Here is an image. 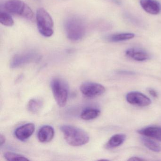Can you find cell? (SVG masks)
I'll return each instance as SVG.
<instances>
[{"instance_id": "cell-1", "label": "cell", "mask_w": 161, "mask_h": 161, "mask_svg": "<svg viewBox=\"0 0 161 161\" xmlns=\"http://www.w3.org/2000/svg\"><path fill=\"white\" fill-rule=\"evenodd\" d=\"M64 137L70 146L79 147L85 145L89 141L88 134L78 127L69 125H62L60 127Z\"/></svg>"}, {"instance_id": "cell-2", "label": "cell", "mask_w": 161, "mask_h": 161, "mask_svg": "<svg viewBox=\"0 0 161 161\" xmlns=\"http://www.w3.org/2000/svg\"><path fill=\"white\" fill-rule=\"evenodd\" d=\"M65 30L67 36L73 41L81 39L86 33V26L84 21L77 17L69 18L65 23Z\"/></svg>"}, {"instance_id": "cell-3", "label": "cell", "mask_w": 161, "mask_h": 161, "mask_svg": "<svg viewBox=\"0 0 161 161\" xmlns=\"http://www.w3.org/2000/svg\"><path fill=\"white\" fill-rule=\"evenodd\" d=\"M36 20L38 31L42 36L48 37L53 35V20L46 10L40 8L37 10Z\"/></svg>"}, {"instance_id": "cell-4", "label": "cell", "mask_w": 161, "mask_h": 161, "mask_svg": "<svg viewBox=\"0 0 161 161\" xmlns=\"http://www.w3.org/2000/svg\"><path fill=\"white\" fill-rule=\"evenodd\" d=\"M4 8L9 13L28 20H32L33 19L32 10L21 0H8L4 4Z\"/></svg>"}, {"instance_id": "cell-5", "label": "cell", "mask_w": 161, "mask_h": 161, "mask_svg": "<svg viewBox=\"0 0 161 161\" xmlns=\"http://www.w3.org/2000/svg\"><path fill=\"white\" fill-rule=\"evenodd\" d=\"M51 85L56 103L60 107H64L66 104L68 97V87L66 83L62 79L54 78Z\"/></svg>"}, {"instance_id": "cell-6", "label": "cell", "mask_w": 161, "mask_h": 161, "mask_svg": "<svg viewBox=\"0 0 161 161\" xmlns=\"http://www.w3.org/2000/svg\"><path fill=\"white\" fill-rule=\"evenodd\" d=\"M80 89L84 96L89 98L101 96L105 91V87L103 86L92 82L84 83L81 86Z\"/></svg>"}, {"instance_id": "cell-7", "label": "cell", "mask_w": 161, "mask_h": 161, "mask_svg": "<svg viewBox=\"0 0 161 161\" xmlns=\"http://www.w3.org/2000/svg\"><path fill=\"white\" fill-rule=\"evenodd\" d=\"M38 58V55L35 53L28 52L16 54L12 59L10 65L13 68H16L34 62Z\"/></svg>"}, {"instance_id": "cell-8", "label": "cell", "mask_w": 161, "mask_h": 161, "mask_svg": "<svg viewBox=\"0 0 161 161\" xmlns=\"http://www.w3.org/2000/svg\"><path fill=\"white\" fill-rule=\"evenodd\" d=\"M126 98L129 103L140 107L148 106L151 103L150 99L144 94L137 91L128 93Z\"/></svg>"}, {"instance_id": "cell-9", "label": "cell", "mask_w": 161, "mask_h": 161, "mask_svg": "<svg viewBox=\"0 0 161 161\" xmlns=\"http://www.w3.org/2000/svg\"><path fill=\"white\" fill-rule=\"evenodd\" d=\"M35 130V127L33 123L24 124L16 130L15 135L19 140L22 141H25L31 136Z\"/></svg>"}, {"instance_id": "cell-10", "label": "cell", "mask_w": 161, "mask_h": 161, "mask_svg": "<svg viewBox=\"0 0 161 161\" xmlns=\"http://www.w3.org/2000/svg\"><path fill=\"white\" fill-rule=\"evenodd\" d=\"M127 57L137 62H144L148 60L150 55L146 51L139 48L133 47L128 49L125 52Z\"/></svg>"}, {"instance_id": "cell-11", "label": "cell", "mask_w": 161, "mask_h": 161, "mask_svg": "<svg viewBox=\"0 0 161 161\" xmlns=\"http://www.w3.org/2000/svg\"><path fill=\"white\" fill-rule=\"evenodd\" d=\"M140 4L145 12L150 14L157 15L161 12V4L156 0H140Z\"/></svg>"}, {"instance_id": "cell-12", "label": "cell", "mask_w": 161, "mask_h": 161, "mask_svg": "<svg viewBox=\"0 0 161 161\" xmlns=\"http://www.w3.org/2000/svg\"><path fill=\"white\" fill-rule=\"evenodd\" d=\"M54 129L49 125H45L41 127L37 134L39 141L42 143L50 142L54 137Z\"/></svg>"}, {"instance_id": "cell-13", "label": "cell", "mask_w": 161, "mask_h": 161, "mask_svg": "<svg viewBox=\"0 0 161 161\" xmlns=\"http://www.w3.org/2000/svg\"><path fill=\"white\" fill-rule=\"evenodd\" d=\"M137 132L147 137H151L161 141V127L149 126L138 130Z\"/></svg>"}, {"instance_id": "cell-14", "label": "cell", "mask_w": 161, "mask_h": 161, "mask_svg": "<svg viewBox=\"0 0 161 161\" xmlns=\"http://www.w3.org/2000/svg\"><path fill=\"white\" fill-rule=\"evenodd\" d=\"M134 37V34L132 33H120L108 36L105 37V39L109 42L115 43L130 40Z\"/></svg>"}, {"instance_id": "cell-15", "label": "cell", "mask_w": 161, "mask_h": 161, "mask_svg": "<svg viewBox=\"0 0 161 161\" xmlns=\"http://www.w3.org/2000/svg\"><path fill=\"white\" fill-rule=\"evenodd\" d=\"M126 136L123 134H117L114 135L110 138L105 145L107 149H113L120 146L123 144L126 139Z\"/></svg>"}, {"instance_id": "cell-16", "label": "cell", "mask_w": 161, "mask_h": 161, "mask_svg": "<svg viewBox=\"0 0 161 161\" xmlns=\"http://www.w3.org/2000/svg\"><path fill=\"white\" fill-rule=\"evenodd\" d=\"M100 111L94 108H87L84 110L81 114L80 117L86 120L95 119L99 116Z\"/></svg>"}, {"instance_id": "cell-17", "label": "cell", "mask_w": 161, "mask_h": 161, "mask_svg": "<svg viewBox=\"0 0 161 161\" xmlns=\"http://www.w3.org/2000/svg\"><path fill=\"white\" fill-rule=\"evenodd\" d=\"M43 104V101L41 99L37 98L32 99L29 101L27 108L31 113L36 114L41 110Z\"/></svg>"}, {"instance_id": "cell-18", "label": "cell", "mask_w": 161, "mask_h": 161, "mask_svg": "<svg viewBox=\"0 0 161 161\" xmlns=\"http://www.w3.org/2000/svg\"><path fill=\"white\" fill-rule=\"evenodd\" d=\"M141 141L145 147L154 152H160L161 151V147L158 143L153 140L147 138L141 137Z\"/></svg>"}, {"instance_id": "cell-19", "label": "cell", "mask_w": 161, "mask_h": 161, "mask_svg": "<svg viewBox=\"0 0 161 161\" xmlns=\"http://www.w3.org/2000/svg\"><path fill=\"white\" fill-rule=\"evenodd\" d=\"M0 22L2 25L7 27H12L14 24L12 17L6 12H0Z\"/></svg>"}, {"instance_id": "cell-20", "label": "cell", "mask_w": 161, "mask_h": 161, "mask_svg": "<svg viewBox=\"0 0 161 161\" xmlns=\"http://www.w3.org/2000/svg\"><path fill=\"white\" fill-rule=\"evenodd\" d=\"M4 157L8 161H29L28 158L25 156L17 153L7 152L4 154Z\"/></svg>"}, {"instance_id": "cell-21", "label": "cell", "mask_w": 161, "mask_h": 161, "mask_svg": "<svg viewBox=\"0 0 161 161\" xmlns=\"http://www.w3.org/2000/svg\"><path fill=\"white\" fill-rule=\"evenodd\" d=\"M148 92L149 93V94L152 96V97H153L156 98L158 97V94H157V92H156L155 90H153V89H148Z\"/></svg>"}, {"instance_id": "cell-22", "label": "cell", "mask_w": 161, "mask_h": 161, "mask_svg": "<svg viewBox=\"0 0 161 161\" xmlns=\"http://www.w3.org/2000/svg\"><path fill=\"white\" fill-rule=\"evenodd\" d=\"M128 160H129V161H143V160H144V159H142V158H141L140 157L134 156V157H131V158H130Z\"/></svg>"}, {"instance_id": "cell-23", "label": "cell", "mask_w": 161, "mask_h": 161, "mask_svg": "<svg viewBox=\"0 0 161 161\" xmlns=\"http://www.w3.org/2000/svg\"><path fill=\"white\" fill-rule=\"evenodd\" d=\"M5 141H6V138H5V136L3 135H1L0 136V144H1V146H2L3 144H4Z\"/></svg>"}, {"instance_id": "cell-24", "label": "cell", "mask_w": 161, "mask_h": 161, "mask_svg": "<svg viewBox=\"0 0 161 161\" xmlns=\"http://www.w3.org/2000/svg\"><path fill=\"white\" fill-rule=\"evenodd\" d=\"M119 73L121 74H125V75H131V74H134V73L132 71H126V70L119 71Z\"/></svg>"}, {"instance_id": "cell-25", "label": "cell", "mask_w": 161, "mask_h": 161, "mask_svg": "<svg viewBox=\"0 0 161 161\" xmlns=\"http://www.w3.org/2000/svg\"><path fill=\"white\" fill-rule=\"evenodd\" d=\"M113 1H114V2L115 3H119V0H113Z\"/></svg>"}]
</instances>
